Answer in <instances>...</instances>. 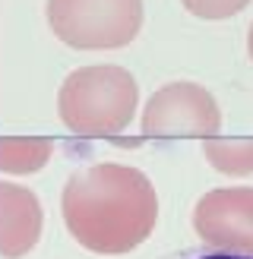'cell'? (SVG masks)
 <instances>
[{
	"label": "cell",
	"mask_w": 253,
	"mask_h": 259,
	"mask_svg": "<svg viewBox=\"0 0 253 259\" xmlns=\"http://www.w3.org/2000/svg\"><path fill=\"white\" fill-rule=\"evenodd\" d=\"M60 218L82 250L123 256L152 237L158 222V193L139 167L98 161L67 177L60 190Z\"/></svg>",
	"instance_id": "obj_1"
},
{
	"label": "cell",
	"mask_w": 253,
	"mask_h": 259,
	"mask_svg": "<svg viewBox=\"0 0 253 259\" xmlns=\"http://www.w3.org/2000/svg\"><path fill=\"white\" fill-rule=\"evenodd\" d=\"M139 85L117 63H89L67 73L57 89V117L76 136H117L133 123Z\"/></svg>",
	"instance_id": "obj_2"
},
{
	"label": "cell",
	"mask_w": 253,
	"mask_h": 259,
	"mask_svg": "<svg viewBox=\"0 0 253 259\" xmlns=\"http://www.w3.org/2000/svg\"><path fill=\"white\" fill-rule=\"evenodd\" d=\"M51 32L73 51H117L139 35L143 0H48Z\"/></svg>",
	"instance_id": "obj_3"
},
{
	"label": "cell",
	"mask_w": 253,
	"mask_h": 259,
	"mask_svg": "<svg viewBox=\"0 0 253 259\" xmlns=\"http://www.w3.org/2000/svg\"><path fill=\"white\" fill-rule=\"evenodd\" d=\"M139 130L146 139H209L222 130V108L206 85L177 79L146 98Z\"/></svg>",
	"instance_id": "obj_4"
},
{
	"label": "cell",
	"mask_w": 253,
	"mask_h": 259,
	"mask_svg": "<svg viewBox=\"0 0 253 259\" xmlns=\"http://www.w3.org/2000/svg\"><path fill=\"white\" fill-rule=\"evenodd\" d=\"M190 222L206 247L253 253V187L234 184L202 193Z\"/></svg>",
	"instance_id": "obj_5"
},
{
	"label": "cell",
	"mask_w": 253,
	"mask_h": 259,
	"mask_svg": "<svg viewBox=\"0 0 253 259\" xmlns=\"http://www.w3.org/2000/svg\"><path fill=\"white\" fill-rule=\"evenodd\" d=\"M45 231V209L38 196L0 177V259H22L29 256Z\"/></svg>",
	"instance_id": "obj_6"
},
{
	"label": "cell",
	"mask_w": 253,
	"mask_h": 259,
	"mask_svg": "<svg viewBox=\"0 0 253 259\" xmlns=\"http://www.w3.org/2000/svg\"><path fill=\"white\" fill-rule=\"evenodd\" d=\"M54 139L45 136H0V174H35L51 161Z\"/></svg>",
	"instance_id": "obj_7"
},
{
	"label": "cell",
	"mask_w": 253,
	"mask_h": 259,
	"mask_svg": "<svg viewBox=\"0 0 253 259\" xmlns=\"http://www.w3.org/2000/svg\"><path fill=\"white\" fill-rule=\"evenodd\" d=\"M202 155L219 174L228 177L253 174V136H209L202 139Z\"/></svg>",
	"instance_id": "obj_8"
},
{
	"label": "cell",
	"mask_w": 253,
	"mask_h": 259,
	"mask_svg": "<svg viewBox=\"0 0 253 259\" xmlns=\"http://www.w3.org/2000/svg\"><path fill=\"white\" fill-rule=\"evenodd\" d=\"M187 13H193L196 19H206V22H222V19H231L237 16L244 7H250V0H181Z\"/></svg>",
	"instance_id": "obj_9"
},
{
	"label": "cell",
	"mask_w": 253,
	"mask_h": 259,
	"mask_svg": "<svg viewBox=\"0 0 253 259\" xmlns=\"http://www.w3.org/2000/svg\"><path fill=\"white\" fill-rule=\"evenodd\" d=\"M161 259H253V253H234V250H215V247H196V250H177Z\"/></svg>",
	"instance_id": "obj_10"
},
{
	"label": "cell",
	"mask_w": 253,
	"mask_h": 259,
	"mask_svg": "<svg viewBox=\"0 0 253 259\" xmlns=\"http://www.w3.org/2000/svg\"><path fill=\"white\" fill-rule=\"evenodd\" d=\"M247 54H250V63H253V22H250V32H247Z\"/></svg>",
	"instance_id": "obj_11"
}]
</instances>
